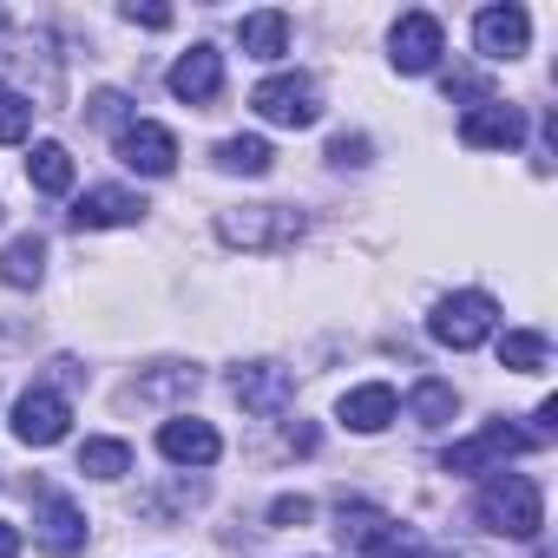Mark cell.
Masks as SVG:
<instances>
[{
  "mask_svg": "<svg viewBox=\"0 0 558 558\" xmlns=\"http://www.w3.org/2000/svg\"><path fill=\"white\" fill-rule=\"evenodd\" d=\"M480 525L486 532H499V538H538V525H545V493H538V480L532 473H493L486 486H480Z\"/></svg>",
  "mask_w": 558,
  "mask_h": 558,
  "instance_id": "6da1fadb",
  "label": "cell"
},
{
  "mask_svg": "<svg viewBox=\"0 0 558 558\" xmlns=\"http://www.w3.org/2000/svg\"><path fill=\"white\" fill-rule=\"evenodd\" d=\"M217 236L230 250H296L303 210L296 204H230L217 210Z\"/></svg>",
  "mask_w": 558,
  "mask_h": 558,
  "instance_id": "7a4b0ae2",
  "label": "cell"
},
{
  "mask_svg": "<svg viewBox=\"0 0 558 558\" xmlns=\"http://www.w3.org/2000/svg\"><path fill=\"white\" fill-rule=\"evenodd\" d=\"M493 323H499V303L486 296V290H460V296H440V310L427 316V336L440 342V349H480L486 336H493Z\"/></svg>",
  "mask_w": 558,
  "mask_h": 558,
  "instance_id": "3957f363",
  "label": "cell"
},
{
  "mask_svg": "<svg viewBox=\"0 0 558 558\" xmlns=\"http://www.w3.org/2000/svg\"><path fill=\"white\" fill-rule=\"evenodd\" d=\"M250 112H256V119H269V125L303 132V125H316V119H323V86H316L310 73H276V80H263V86L250 93Z\"/></svg>",
  "mask_w": 558,
  "mask_h": 558,
  "instance_id": "277c9868",
  "label": "cell"
},
{
  "mask_svg": "<svg viewBox=\"0 0 558 558\" xmlns=\"http://www.w3.org/2000/svg\"><path fill=\"white\" fill-rule=\"evenodd\" d=\"M538 440L525 434V427H506V421H493V427H480L473 440H453L447 453H440V466L447 473H486V466H506L512 453H532Z\"/></svg>",
  "mask_w": 558,
  "mask_h": 558,
  "instance_id": "5b68a950",
  "label": "cell"
},
{
  "mask_svg": "<svg viewBox=\"0 0 558 558\" xmlns=\"http://www.w3.org/2000/svg\"><path fill=\"white\" fill-rule=\"evenodd\" d=\"M66 427H73V401H66V395L27 388V395L14 401V440H21V447H60Z\"/></svg>",
  "mask_w": 558,
  "mask_h": 558,
  "instance_id": "8992f818",
  "label": "cell"
},
{
  "mask_svg": "<svg viewBox=\"0 0 558 558\" xmlns=\"http://www.w3.org/2000/svg\"><path fill=\"white\" fill-rule=\"evenodd\" d=\"M460 145H473V151H519V145H525V112L506 106V99L466 106V119H460Z\"/></svg>",
  "mask_w": 558,
  "mask_h": 558,
  "instance_id": "52a82bcc",
  "label": "cell"
},
{
  "mask_svg": "<svg viewBox=\"0 0 558 558\" xmlns=\"http://www.w3.org/2000/svg\"><path fill=\"white\" fill-rule=\"evenodd\" d=\"M119 165L138 171V178H171L178 171V138L165 125H151V119H132L119 132Z\"/></svg>",
  "mask_w": 558,
  "mask_h": 558,
  "instance_id": "ba28073f",
  "label": "cell"
},
{
  "mask_svg": "<svg viewBox=\"0 0 558 558\" xmlns=\"http://www.w3.org/2000/svg\"><path fill=\"white\" fill-rule=\"evenodd\" d=\"M230 395L250 408V414H283L296 401V375L290 368H276V362H250L230 375Z\"/></svg>",
  "mask_w": 558,
  "mask_h": 558,
  "instance_id": "9c48e42d",
  "label": "cell"
},
{
  "mask_svg": "<svg viewBox=\"0 0 558 558\" xmlns=\"http://www.w3.org/2000/svg\"><path fill=\"white\" fill-rule=\"evenodd\" d=\"M388 47H395V66L401 73H434L440 53H447V34H440L434 14H401L395 34H388Z\"/></svg>",
  "mask_w": 558,
  "mask_h": 558,
  "instance_id": "30bf717a",
  "label": "cell"
},
{
  "mask_svg": "<svg viewBox=\"0 0 558 558\" xmlns=\"http://www.w3.org/2000/svg\"><path fill=\"white\" fill-rule=\"evenodd\" d=\"M34 525H40V551H47V558H80V551H86V512H80L66 493H40Z\"/></svg>",
  "mask_w": 558,
  "mask_h": 558,
  "instance_id": "8fae6325",
  "label": "cell"
},
{
  "mask_svg": "<svg viewBox=\"0 0 558 558\" xmlns=\"http://www.w3.org/2000/svg\"><path fill=\"white\" fill-rule=\"evenodd\" d=\"M525 40H532V14H525V8H486V14L473 21L480 60H519Z\"/></svg>",
  "mask_w": 558,
  "mask_h": 558,
  "instance_id": "7c38bea8",
  "label": "cell"
},
{
  "mask_svg": "<svg viewBox=\"0 0 558 558\" xmlns=\"http://www.w3.org/2000/svg\"><path fill=\"white\" fill-rule=\"evenodd\" d=\"M158 453H165L171 466H217L223 440H217V427H210V421L178 414V421H165V427H158Z\"/></svg>",
  "mask_w": 558,
  "mask_h": 558,
  "instance_id": "4fadbf2b",
  "label": "cell"
},
{
  "mask_svg": "<svg viewBox=\"0 0 558 558\" xmlns=\"http://www.w3.org/2000/svg\"><path fill=\"white\" fill-rule=\"evenodd\" d=\"M171 99H184V106H210L217 93H223V53L217 47H191L178 66H171Z\"/></svg>",
  "mask_w": 558,
  "mask_h": 558,
  "instance_id": "5bb4252c",
  "label": "cell"
},
{
  "mask_svg": "<svg viewBox=\"0 0 558 558\" xmlns=\"http://www.w3.org/2000/svg\"><path fill=\"white\" fill-rule=\"evenodd\" d=\"M151 204L138 197V191H119V184H99V191H86L80 204H73V223L80 230H119V223H138Z\"/></svg>",
  "mask_w": 558,
  "mask_h": 558,
  "instance_id": "9a60e30c",
  "label": "cell"
},
{
  "mask_svg": "<svg viewBox=\"0 0 558 558\" xmlns=\"http://www.w3.org/2000/svg\"><path fill=\"white\" fill-rule=\"evenodd\" d=\"M395 408H401V395H395L388 381H362V388H349V395L336 401L342 427H355V434H381V427L395 421Z\"/></svg>",
  "mask_w": 558,
  "mask_h": 558,
  "instance_id": "2e32d148",
  "label": "cell"
},
{
  "mask_svg": "<svg viewBox=\"0 0 558 558\" xmlns=\"http://www.w3.org/2000/svg\"><path fill=\"white\" fill-rule=\"evenodd\" d=\"M236 40H243L250 60H283V53H290V14H276V8L243 14V21H236Z\"/></svg>",
  "mask_w": 558,
  "mask_h": 558,
  "instance_id": "e0dca14e",
  "label": "cell"
},
{
  "mask_svg": "<svg viewBox=\"0 0 558 558\" xmlns=\"http://www.w3.org/2000/svg\"><path fill=\"white\" fill-rule=\"evenodd\" d=\"M40 276H47V236H14L8 250H0V283H8V290H34L40 283Z\"/></svg>",
  "mask_w": 558,
  "mask_h": 558,
  "instance_id": "ac0fdd59",
  "label": "cell"
},
{
  "mask_svg": "<svg viewBox=\"0 0 558 558\" xmlns=\"http://www.w3.org/2000/svg\"><path fill=\"white\" fill-rule=\"evenodd\" d=\"M27 184L47 191V197H66V191H73V151H66L60 138L34 145V151H27Z\"/></svg>",
  "mask_w": 558,
  "mask_h": 558,
  "instance_id": "d6986e66",
  "label": "cell"
},
{
  "mask_svg": "<svg viewBox=\"0 0 558 558\" xmlns=\"http://www.w3.org/2000/svg\"><path fill=\"white\" fill-rule=\"evenodd\" d=\"M269 165H276L269 138L236 132V138H223V145H217V171H230V178H269Z\"/></svg>",
  "mask_w": 558,
  "mask_h": 558,
  "instance_id": "ffe728a7",
  "label": "cell"
},
{
  "mask_svg": "<svg viewBox=\"0 0 558 558\" xmlns=\"http://www.w3.org/2000/svg\"><path fill=\"white\" fill-rule=\"evenodd\" d=\"M453 408H460V395H453V381H440V375H421L414 395H408V414H414L421 427H447Z\"/></svg>",
  "mask_w": 558,
  "mask_h": 558,
  "instance_id": "44dd1931",
  "label": "cell"
},
{
  "mask_svg": "<svg viewBox=\"0 0 558 558\" xmlns=\"http://www.w3.org/2000/svg\"><path fill=\"white\" fill-rule=\"evenodd\" d=\"M545 355H551V349H545L538 329H506V336H499V368H512V375H538Z\"/></svg>",
  "mask_w": 558,
  "mask_h": 558,
  "instance_id": "7402d4cb",
  "label": "cell"
},
{
  "mask_svg": "<svg viewBox=\"0 0 558 558\" xmlns=\"http://www.w3.org/2000/svg\"><path fill=\"white\" fill-rule=\"evenodd\" d=\"M80 473H93V480H125V473H132V447H125V440H86V447H80Z\"/></svg>",
  "mask_w": 558,
  "mask_h": 558,
  "instance_id": "603a6c76",
  "label": "cell"
},
{
  "mask_svg": "<svg viewBox=\"0 0 558 558\" xmlns=\"http://www.w3.org/2000/svg\"><path fill=\"white\" fill-rule=\"evenodd\" d=\"M27 132H34V99L0 80V145H21Z\"/></svg>",
  "mask_w": 558,
  "mask_h": 558,
  "instance_id": "cb8c5ba5",
  "label": "cell"
},
{
  "mask_svg": "<svg viewBox=\"0 0 558 558\" xmlns=\"http://www.w3.org/2000/svg\"><path fill=\"white\" fill-rule=\"evenodd\" d=\"M158 395H197V368H165V375H145V381H138V401H158Z\"/></svg>",
  "mask_w": 558,
  "mask_h": 558,
  "instance_id": "d4e9b609",
  "label": "cell"
},
{
  "mask_svg": "<svg viewBox=\"0 0 558 558\" xmlns=\"http://www.w3.org/2000/svg\"><path fill=\"white\" fill-rule=\"evenodd\" d=\"M368 151H375V145H368L362 132H336V138H329V165H342V171H362Z\"/></svg>",
  "mask_w": 558,
  "mask_h": 558,
  "instance_id": "484cf974",
  "label": "cell"
},
{
  "mask_svg": "<svg viewBox=\"0 0 558 558\" xmlns=\"http://www.w3.org/2000/svg\"><path fill=\"white\" fill-rule=\"evenodd\" d=\"M310 519H316V499H303V493H283V499L269 506V525H276V532H290V525H310Z\"/></svg>",
  "mask_w": 558,
  "mask_h": 558,
  "instance_id": "4316f807",
  "label": "cell"
},
{
  "mask_svg": "<svg viewBox=\"0 0 558 558\" xmlns=\"http://www.w3.org/2000/svg\"><path fill=\"white\" fill-rule=\"evenodd\" d=\"M125 112H132L125 93H93V119H99V125H119V132H125V125H132Z\"/></svg>",
  "mask_w": 558,
  "mask_h": 558,
  "instance_id": "83f0119b",
  "label": "cell"
},
{
  "mask_svg": "<svg viewBox=\"0 0 558 558\" xmlns=\"http://www.w3.org/2000/svg\"><path fill=\"white\" fill-rule=\"evenodd\" d=\"M132 27H171V8H125Z\"/></svg>",
  "mask_w": 558,
  "mask_h": 558,
  "instance_id": "f1b7e54d",
  "label": "cell"
},
{
  "mask_svg": "<svg viewBox=\"0 0 558 558\" xmlns=\"http://www.w3.org/2000/svg\"><path fill=\"white\" fill-rule=\"evenodd\" d=\"M0 558H21V525L0 519Z\"/></svg>",
  "mask_w": 558,
  "mask_h": 558,
  "instance_id": "f546056e",
  "label": "cell"
},
{
  "mask_svg": "<svg viewBox=\"0 0 558 558\" xmlns=\"http://www.w3.org/2000/svg\"><path fill=\"white\" fill-rule=\"evenodd\" d=\"M0 27H8V14H0Z\"/></svg>",
  "mask_w": 558,
  "mask_h": 558,
  "instance_id": "4dcf8cb0",
  "label": "cell"
}]
</instances>
